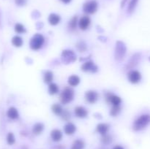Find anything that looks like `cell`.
Segmentation results:
<instances>
[{
	"mask_svg": "<svg viewBox=\"0 0 150 149\" xmlns=\"http://www.w3.org/2000/svg\"><path fill=\"white\" fill-rule=\"evenodd\" d=\"M150 124L149 114H143L138 117L133 124V129L135 131H139L146 128Z\"/></svg>",
	"mask_w": 150,
	"mask_h": 149,
	"instance_id": "1",
	"label": "cell"
},
{
	"mask_svg": "<svg viewBox=\"0 0 150 149\" xmlns=\"http://www.w3.org/2000/svg\"><path fill=\"white\" fill-rule=\"evenodd\" d=\"M127 53V46L122 41H117L116 42L114 50V58L118 61H122Z\"/></svg>",
	"mask_w": 150,
	"mask_h": 149,
	"instance_id": "2",
	"label": "cell"
},
{
	"mask_svg": "<svg viewBox=\"0 0 150 149\" xmlns=\"http://www.w3.org/2000/svg\"><path fill=\"white\" fill-rule=\"evenodd\" d=\"M45 42V37L41 34L37 33L33 35L29 41V47L33 51H38L42 48Z\"/></svg>",
	"mask_w": 150,
	"mask_h": 149,
	"instance_id": "3",
	"label": "cell"
},
{
	"mask_svg": "<svg viewBox=\"0 0 150 149\" xmlns=\"http://www.w3.org/2000/svg\"><path fill=\"white\" fill-rule=\"evenodd\" d=\"M75 92L72 88H64L62 91L61 94H60V102L63 105H67V104L70 103V102H71L73 100Z\"/></svg>",
	"mask_w": 150,
	"mask_h": 149,
	"instance_id": "4",
	"label": "cell"
},
{
	"mask_svg": "<svg viewBox=\"0 0 150 149\" xmlns=\"http://www.w3.org/2000/svg\"><path fill=\"white\" fill-rule=\"evenodd\" d=\"M76 58H77V56H76V53L72 50H64L61 54L62 61L64 64H69L75 62L76 61Z\"/></svg>",
	"mask_w": 150,
	"mask_h": 149,
	"instance_id": "5",
	"label": "cell"
},
{
	"mask_svg": "<svg viewBox=\"0 0 150 149\" xmlns=\"http://www.w3.org/2000/svg\"><path fill=\"white\" fill-rule=\"evenodd\" d=\"M98 4L96 0H89L83 4V11L89 15L94 14L98 11Z\"/></svg>",
	"mask_w": 150,
	"mask_h": 149,
	"instance_id": "6",
	"label": "cell"
},
{
	"mask_svg": "<svg viewBox=\"0 0 150 149\" xmlns=\"http://www.w3.org/2000/svg\"><path fill=\"white\" fill-rule=\"evenodd\" d=\"M141 58H142V54L140 53H136L135 54H133L125 65V70H132V69L135 68L139 64Z\"/></svg>",
	"mask_w": 150,
	"mask_h": 149,
	"instance_id": "7",
	"label": "cell"
},
{
	"mask_svg": "<svg viewBox=\"0 0 150 149\" xmlns=\"http://www.w3.org/2000/svg\"><path fill=\"white\" fill-rule=\"evenodd\" d=\"M142 73L138 70H130L127 73V80L130 83H133V84L139 83L142 80Z\"/></svg>",
	"mask_w": 150,
	"mask_h": 149,
	"instance_id": "8",
	"label": "cell"
},
{
	"mask_svg": "<svg viewBox=\"0 0 150 149\" xmlns=\"http://www.w3.org/2000/svg\"><path fill=\"white\" fill-rule=\"evenodd\" d=\"M81 70L85 72L96 73L98 71V67L96 64H95L94 61H92V60H88L82 64Z\"/></svg>",
	"mask_w": 150,
	"mask_h": 149,
	"instance_id": "9",
	"label": "cell"
},
{
	"mask_svg": "<svg viewBox=\"0 0 150 149\" xmlns=\"http://www.w3.org/2000/svg\"><path fill=\"white\" fill-rule=\"evenodd\" d=\"M105 101L107 103L111 104L112 105H120L122 102V99L117 95L114 94L111 92H107L105 96Z\"/></svg>",
	"mask_w": 150,
	"mask_h": 149,
	"instance_id": "10",
	"label": "cell"
},
{
	"mask_svg": "<svg viewBox=\"0 0 150 149\" xmlns=\"http://www.w3.org/2000/svg\"><path fill=\"white\" fill-rule=\"evenodd\" d=\"M84 97L88 103L95 104L96 103L97 101L99 99V94H98L96 91L89 90L85 93Z\"/></svg>",
	"mask_w": 150,
	"mask_h": 149,
	"instance_id": "11",
	"label": "cell"
},
{
	"mask_svg": "<svg viewBox=\"0 0 150 149\" xmlns=\"http://www.w3.org/2000/svg\"><path fill=\"white\" fill-rule=\"evenodd\" d=\"M90 18L87 15H83V17L81 18L80 20H79V29H81V30L83 31L86 30V29L89 27V26H90Z\"/></svg>",
	"mask_w": 150,
	"mask_h": 149,
	"instance_id": "12",
	"label": "cell"
},
{
	"mask_svg": "<svg viewBox=\"0 0 150 149\" xmlns=\"http://www.w3.org/2000/svg\"><path fill=\"white\" fill-rule=\"evenodd\" d=\"M74 113L76 117L80 118H84L88 115V110L83 106H78L75 108Z\"/></svg>",
	"mask_w": 150,
	"mask_h": 149,
	"instance_id": "13",
	"label": "cell"
},
{
	"mask_svg": "<svg viewBox=\"0 0 150 149\" xmlns=\"http://www.w3.org/2000/svg\"><path fill=\"white\" fill-rule=\"evenodd\" d=\"M109 125L108 124H105V123H100V124H98L96 127V131L99 134H100L101 135H104V134H106L109 131Z\"/></svg>",
	"mask_w": 150,
	"mask_h": 149,
	"instance_id": "14",
	"label": "cell"
},
{
	"mask_svg": "<svg viewBox=\"0 0 150 149\" xmlns=\"http://www.w3.org/2000/svg\"><path fill=\"white\" fill-rule=\"evenodd\" d=\"M76 131V127L72 122H67L64 127V131L67 135H72Z\"/></svg>",
	"mask_w": 150,
	"mask_h": 149,
	"instance_id": "15",
	"label": "cell"
},
{
	"mask_svg": "<svg viewBox=\"0 0 150 149\" xmlns=\"http://www.w3.org/2000/svg\"><path fill=\"white\" fill-rule=\"evenodd\" d=\"M48 23L51 25V26H57L61 21V17L58 14L56 13H51L49 15L48 18Z\"/></svg>",
	"mask_w": 150,
	"mask_h": 149,
	"instance_id": "16",
	"label": "cell"
},
{
	"mask_svg": "<svg viewBox=\"0 0 150 149\" xmlns=\"http://www.w3.org/2000/svg\"><path fill=\"white\" fill-rule=\"evenodd\" d=\"M51 138L54 142H59L62 139V132L59 129H54L51 131Z\"/></svg>",
	"mask_w": 150,
	"mask_h": 149,
	"instance_id": "17",
	"label": "cell"
},
{
	"mask_svg": "<svg viewBox=\"0 0 150 149\" xmlns=\"http://www.w3.org/2000/svg\"><path fill=\"white\" fill-rule=\"evenodd\" d=\"M81 79L80 77H79L76 74H73V75H70V77H68V80H67V82H68V84L70 85L72 87H75V86H77L80 83Z\"/></svg>",
	"mask_w": 150,
	"mask_h": 149,
	"instance_id": "18",
	"label": "cell"
},
{
	"mask_svg": "<svg viewBox=\"0 0 150 149\" xmlns=\"http://www.w3.org/2000/svg\"><path fill=\"white\" fill-rule=\"evenodd\" d=\"M44 130V124L42 123H36L32 127V133L35 135L40 134Z\"/></svg>",
	"mask_w": 150,
	"mask_h": 149,
	"instance_id": "19",
	"label": "cell"
},
{
	"mask_svg": "<svg viewBox=\"0 0 150 149\" xmlns=\"http://www.w3.org/2000/svg\"><path fill=\"white\" fill-rule=\"evenodd\" d=\"M53 80H54V74L51 71L47 70L44 72L43 74V81L45 83L47 84H50L52 83Z\"/></svg>",
	"mask_w": 150,
	"mask_h": 149,
	"instance_id": "20",
	"label": "cell"
},
{
	"mask_svg": "<svg viewBox=\"0 0 150 149\" xmlns=\"http://www.w3.org/2000/svg\"><path fill=\"white\" fill-rule=\"evenodd\" d=\"M7 115L10 119H13V120L17 119L19 116V114H18V112L17 109L13 108V107H11V108H9V110H7Z\"/></svg>",
	"mask_w": 150,
	"mask_h": 149,
	"instance_id": "21",
	"label": "cell"
},
{
	"mask_svg": "<svg viewBox=\"0 0 150 149\" xmlns=\"http://www.w3.org/2000/svg\"><path fill=\"white\" fill-rule=\"evenodd\" d=\"M84 148L85 143L83 142V140L78 139V140H76L73 142L70 149H84Z\"/></svg>",
	"mask_w": 150,
	"mask_h": 149,
	"instance_id": "22",
	"label": "cell"
},
{
	"mask_svg": "<svg viewBox=\"0 0 150 149\" xmlns=\"http://www.w3.org/2000/svg\"><path fill=\"white\" fill-rule=\"evenodd\" d=\"M51 110L54 112L55 115H60L61 116L62 113L63 112L64 110H63L62 107L61 105L59 104H54L51 107Z\"/></svg>",
	"mask_w": 150,
	"mask_h": 149,
	"instance_id": "23",
	"label": "cell"
},
{
	"mask_svg": "<svg viewBox=\"0 0 150 149\" xmlns=\"http://www.w3.org/2000/svg\"><path fill=\"white\" fill-rule=\"evenodd\" d=\"M77 24H79V21H78V16L75 15L70 19V20L68 23V28L70 30L73 31L76 29Z\"/></svg>",
	"mask_w": 150,
	"mask_h": 149,
	"instance_id": "24",
	"label": "cell"
},
{
	"mask_svg": "<svg viewBox=\"0 0 150 149\" xmlns=\"http://www.w3.org/2000/svg\"><path fill=\"white\" fill-rule=\"evenodd\" d=\"M12 44L14 45L15 47H17V48H19V47H21L23 44V40L21 37L19 36H14L13 38H12Z\"/></svg>",
	"mask_w": 150,
	"mask_h": 149,
	"instance_id": "25",
	"label": "cell"
},
{
	"mask_svg": "<svg viewBox=\"0 0 150 149\" xmlns=\"http://www.w3.org/2000/svg\"><path fill=\"white\" fill-rule=\"evenodd\" d=\"M76 48L79 52L83 53L86 51V49H87V45H86V43L84 41L81 40L79 41V42L76 43Z\"/></svg>",
	"mask_w": 150,
	"mask_h": 149,
	"instance_id": "26",
	"label": "cell"
},
{
	"mask_svg": "<svg viewBox=\"0 0 150 149\" xmlns=\"http://www.w3.org/2000/svg\"><path fill=\"white\" fill-rule=\"evenodd\" d=\"M48 93L51 95H54L57 94L59 92V86H57V84L54 83H51L50 84H48Z\"/></svg>",
	"mask_w": 150,
	"mask_h": 149,
	"instance_id": "27",
	"label": "cell"
},
{
	"mask_svg": "<svg viewBox=\"0 0 150 149\" xmlns=\"http://www.w3.org/2000/svg\"><path fill=\"white\" fill-rule=\"evenodd\" d=\"M122 108L120 105H112V108L110 110V115L113 117L117 116L121 112Z\"/></svg>",
	"mask_w": 150,
	"mask_h": 149,
	"instance_id": "28",
	"label": "cell"
},
{
	"mask_svg": "<svg viewBox=\"0 0 150 149\" xmlns=\"http://www.w3.org/2000/svg\"><path fill=\"white\" fill-rule=\"evenodd\" d=\"M138 2H139V0H130L128 7H127V13H130V14L133 13L136 9V6H137Z\"/></svg>",
	"mask_w": 150,
	"mask_h": 149,
	"instance_id": "29",
	"label": "cell"
},
{
	"mask_svg": "<svg viewBox=\"0 0 150 149\" xmlns=\"http://www.w3.org/2000/svg\"><path fill=\"white\" fill-rule=\"evenodd\" d=\"M15 31L18 34H24L26 32V28L21 23H16L15 25Z\"/></svg>",
	"mask_w": 150,
	"mask_h": 149,
	"instance_id": "30",
	"label": "cell"
},
{
	"mask_svg": "<svg viewBox=\"0 0 150 149\" xmlns=\"http://www.w3.org/2000/svg\"><path fill=\"white\" fill-rule=\"evenodd\" d=\"M101 142L105 145L110 144V143L112 142V137L108 134L102 135V137H101Z\"/></svg>",
	"mask_w": 150,
	"mask_h": 149,
	"instance_id": "31",
	"label": "cell"
},
{
	"mask_svg": "<svg viewBox=\"0 0 150 149\" xmlns=\"http://www.w3.org/2000/svg\"><path fill=\"white\" fill-rule=\"evenodd\" d=\"M61 117L62 118V120H64V121H68L70 119L71 115H70V112H69L68 110H64L63 112L62 113Z\"/></svg>",
	"mask_w": 150,
	"mask_h": 149,
	"instance_id": "32",
	"label": "cell"
},
{
	"mask_svg": "<svg viewBox=\"0 0 150 149\" xmlns=\"http://www.w3.org/2000/svg\"><path fill=\"white\" fill-rule=\"evenodd\" d=\"M7 142L9 145H13L14 144L15 142H16V139H15L14 134L12 132L8 133L7 136Z\"/></svg>",
	"mask_w": 150,
	"mask_h": 149,
	"instance_id": "33",
	"label": "cell"
},
{
	"mask_svg": "<svg viewBox=\"0 0 150 149\" xmlns=\"http://www.w3.org/2000/svg\"><path fill=\"white\" fill-rule=\"evenodd\" d=\"M15 3L16 5L19 6V7H23L26 4L27 0H15Z\"/></svg>",
	"mask_w": 150,
	"mask_h": 149,
	"instance_id": "34",
	"label": "cell"
},
{
	"mask_svg": "<svg viewBox=\"0 0 150 149\" xmlns=\"http://www.w3.org/2000/svg\"><path fill=\"white\" fill-rule=\"evenodd\" d=\"M41 15V14L40 13V12L38 10H34L32 13V16L33 18H40V16Z\"/></svg>",
	"mask_w": 150,
	"mask_h": 149,
	"instance_id": "35",
	"label": "cell"
},
{
	"mask_svg": "<svg viewBox=\"0 0 150 149\" xmlns=\"http://www.w3.org/2000/svg\"><path fill=\"white\" fill-rule=\"evenodd\" d=\"M36 27L37 29H41L43 27V23L42 22H38L36 23Z\"/></svg>",
	"mask_w": 150,
	"mask_h": 149,
	"instance_id": "36",
	"label": "cell"
},
{
	"mask_svg": "<svg viewBox=\"0 0 150 149\" xmlns=\"http://www.w3.org/2000/svg\"><path fill=\"white\" fill-rule=\"evenodd\" d=\"M128 1V0H122L121 1V7L122 8V7H124L126 5V4H127V2Z\"/></svg>",
	"mask_w": 150,
	"mask_h": 149,
	"instance_id": "37",
	"label": "cell"
},
{
	"mask_svg": "<svg viewBox=\"0 0 150 149\" xmlns=\"http://www.w3.org/2000/svg\"><path fill=\"white\" fill-rule=\"evenodd\" d=\"M60 1L64 3V4H69V3L71 2L72 0H60Z\"/></svg>",
	"mask_w": 150,
	"mask_h": 149,
	"instance_id": "38",
	"label": "cell"
},
{
	"mask_svg": "<svg viewBox=\"0 0 150 149\" xmlns=\"http://www.w3.org/2000/svg\"><path fill=\"white\" fill-rule=\"evenodd\" d=\"M112 149H125V148L121 145H115Z\"/></svg>",
	"mask_w": 150,
	"mask_h": 149,
	"instance_id": "39",
	"label": "cell"
},
{
	"mask_svg": "<svg viewBox=\"0 0 150 149\" xmlns=\"http://www.w3.org/2000/svg\"><path fill=\"white\" fill-rule=\"evenodd\" d=\"M149 61H150V57H149Z\"/></svg>",
	"mask_w": 150,
	"mask_h": 149,
	"instance_id": "40",
	"label": "cell"
}]
</instances>
